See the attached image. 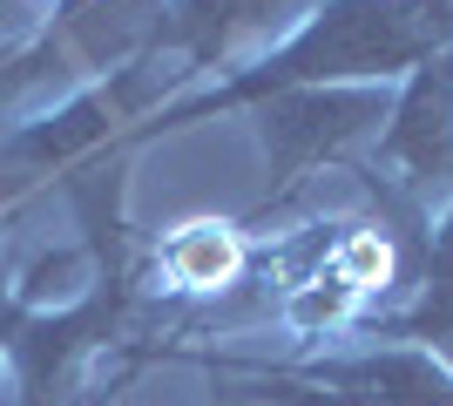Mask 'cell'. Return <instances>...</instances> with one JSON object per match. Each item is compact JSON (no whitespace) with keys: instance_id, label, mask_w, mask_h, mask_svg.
Returning a JSON list of instances; mask_svg holds the SVG:
<instances>
[{"instance_id":"cell-1","label":"cell","mask_w":453,"mask_h":406,"mask_svg":"<svg viewBox=\"0 0 453 406\" xmlns=\"http://www.w3.org/2000/svg\"><path fill=\"white\" fill-rule=\"evenodd\" d=\"M291 7H298V0H170V7H156L150 61L156 55H183L189 61L183 75H196L210 61H230L250 34L278 27Z\"/></svg>"}]
</instances>
